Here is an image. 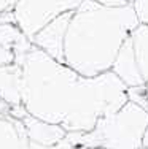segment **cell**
I'll use <instances>...</instances> for the list:
<instances>
[{"mask_svg":"<svg viewBox=\"0 0 148 149\" xmlns=\"http://www.w3.org/2000/svg\"><path fill=\"white\" fill-rule=\"evenodd\" d=\"M0 45L10 48L15 52L18 65L22 63L27 51L32 48L30 40L22 33V30L16 24H0Z\"/></svg>","mask_w":148,"mask_h":149,"instance_id":"30bf717a","label":"cell"},{"mask_svg":"<svg viewBox=\"0 0 148 149\" xmlns=\"http://www.w3.org/2000/svg\"><path fill=\"white\" fill-rule=\"evenodd\" d=\"M96 149H102V148H96Z\"/></svg>","mask_w":148,"mask_h":149,"instance_id":"ffe728a7","label":"cell"},{"mask_svg":"<svg viewBox=\"0 0 148 149\" xmlns=\"http://www.w3.org/2000/svg\"><path fill=\"white\" fill-rule=\"evenodd\" d=\"M140 149H147V148H140Z\"/></svg>","mask_w":148,"mask_h":149,"instance_id":"d6986e66","label":"cell"},{"mask_svg":"<svg viewBox=\"0 0 148 149\" xmlns=\"http://www.w3.org/2000/svg\"><path fill=\"white\" fill-rule=\"evenodd\" d=\"M19 92L29 114L65 132H89L128 102V87L115 73L81 76L34 45L21 63Z\"/></svg>","mask_w":148,"mask_h":149,"instance_id":"6da1fadb","label":"cell"},{"mask_svg":"<svg viewBox=\"0 0 148 149\" xmlns=\"http://www.w3.org/2000/svg\"><path fill=\"white\" fill-rule=\"evenodd\" d=\"M73 11L64 13V15L54 17L49 21L45 27H41L37 33L30 38V43L35 48L41 49L45 54L53 57L58 62L64 63V40L67 33V27H69L70 17Z\"/></svg>","mask_w":148,"mask_h":149,"instance_id":"5b68a950","label":"cell"},{"mask_svg":"<svg viewBox=\"0 0 148 149\" xmlns=\"http://www.w3.org/2000/svg\"><path fill=\"white\" fill-rule=\"evenodd\" d=\"M0 24H16L15 15H13V8L5 10V11L0 13Z\"/></svg>","mask_w":148,"mask_h":149,"instance_id":"2e32d148","label":"cell"},{"mask_svg":"<svg viewBox=\"0 0 148 149\" xmlns=\"http://www.w3.org/2000/svg\"><path fill=\"white\" fill-rule=\"evenodd\" d=\"M132 6L139 17V22L148 26V0H134Z\"/></svg>","mask_w":148,"mask_h":149,"instance_id":"4fadbf2b","label":"cell"},{"mask_svg":"<svg viewBox=\"0 0 148 149\" xmlns=\"http://www.w3.org/2000/svg\"><path fill=\"white\" fill-rule=\"evenodd\" d=\"M83 0H18L13 6L16 26L27 38H32L49 21L75 11Z\"/></svg>","mask_w":148,"mask_h":149,"instance_id":"277c9868","label":"cell"},{"mask_svg":"<svg viewBox=\"0 0 148 149\" xmlns=\"http://www.w3.org/2000/svg\"><path fill=\"white\" fill-rule=\"evenodd\" d=\"M142 148H147V149H148V127H147L145 133H143V140H142Z\"/></svg>","mask_w":148,"mask_h":149,"instance_id":"ac0fdd59","label":"cell"},{"mask_svg":"<svg viewBox=\"0 0 148 149\" xmlns=\"http://www.w3.org/2000/svg\"><path fill=\"white\" fill-rule=\"evenodd\" d=\"M21 122L24 124L29 143H35L40 146H54L61 140H64V136L67 135L61 125L37 119L29 113L21 119Z\"/></svg>","mask_w":148,"mask_h":149,"instance_id":"52a82bcc","label":"cell"},{"mask_svg":"<svg viewBox=\"0 0 148 149\" xmlns=\"http://www.w3.org/2000/svg\"><path fill=\"white\" fill-rule=\"evenodd\" d=\"M15 62H16L15 52L10 48H6V46L0 45V67L11 65V63H15Z\"/></svg>","mask_w":148,"mask_h":149,"instance_id":"5bb4252c","label":"cell"},{"mask_svg":"<svg viewBox=\"0 0 148 149\" xmlns=\"http://www.w3.org/2000/svg\"><path fill=\"white\" fill-rule=\"evenodd\" d=\"M0 149H29V138L19 119L0 114Z\"/></svg>","mask_w":148,"mask_h":149,"instance_id":"ba28073f","label":"cell"},{"mask_svg":"<svg viewBox=\"0 0 148 149\" xmlns=\"http://www.w3.org/2000/svg\"><path fill=\"white\" fill-rule=\"evenodd\" d=\"M148 127V113L134 102H126L113 114L102 116L89 132H67L75 149H140Z\"/></svg>","mask_w":148,"mask_h":149,"instance_id":"3957f363","label":"cell"},{"mask_svg":"<svg viewBox=\"0 0 148 149\" xmlns=\"http://www.w3.org/2000/svg\"><path fill=\"white\" fill-rule=\"evenodd\" d=\"M139 24L132 5L105 6L83 0L67 27L64 63L88 78L110 72L119 48Z\"/></svg>","mask_w":148,"mask_h":149,"instance_id":"7a4b0ae2","label":"cell"},{"mask_svg":"<svg viewBox=\"0 0 148 149\" xmlns=\"http://www.w3.org/2000/svg\"><path fill=\"white\" fill-rule=\"evenodd\" d=\"M105 6H129L134 3V0H94Z\"/></svg>","mask_w":148,"mask_h":149,"instance_id":"9a60e30c","label":"cell"},{"mask_svg":"<svg viewBox=\"0 0 148 149\" xmlns=\"http://www.w3.org/2000/svg\"><path fill=\"white\" fill-rule=\"evenodd\" d=\"M128 100L134 102L135 105H139L140 108H143L148 113V83L142 84V86H137V87H129Z\"/></svg>","mask_w":148,"mask_h":149,"instance_id":"7c38bea8","label":"cell"},{"mask_svg":"<svg viewBox=\"0 0 148 149\" xmlns=\"http://www.w3.org/2000/svg\"><path fill=\"white\" fill-rule=\"evenodd\" d=\"M131 40L134 46V54L139 70L142 73V78L148 83V26L139 24L131 33Z\"/></svg>","mask_w":148,"mask_h":149,"instance_id":"8fae6325","label":"cell"},{"mask_svg":"<svg viewBox=\"0 0 148 149\" xmlns=\"http://www.w3.org/2000/svg\"><path fill=\"white\" fill-rule=\"evenodd\" d=\"M16 2L18 0H0V8H2V11H5V10H11Z\"/></svg>","mask_w":148,"mask_h":149,"instance_id":"e0dca14e","label":"cell"},{"mask_svg":"<svg viewBox=\"0 0 148 149\" xmlns=\"http://www.w3.org/2000/svg\"><path fill=\"white\" fill-rule=\"evenodd\" d=\"M21 65L0 67V98L11 106L21 105Z\"/></svg>","mask_w":148,"mask_h":149,"instance_id":"9c48e42d","label":"cell"},{"mask_svg":"<svg viewBox=\"0 0 148 149\" xmlns=\"http://www.w3.org/2000/svg\"><path fill=\"white\" fill-rule=\"evenodd\" d=\"M110 72L115 73L116 76L119 78V81H121L128 89L129 87H137V86L145 84V81H143V78H142V73H140V70H139V65H137V60H135L131 35H129V38H126V41L123 43L121 48H119Z\"/></svg>","mask_w":148,"mask_h":149,"instance_id":"8992f818","label":"cell"}]
</instances>
